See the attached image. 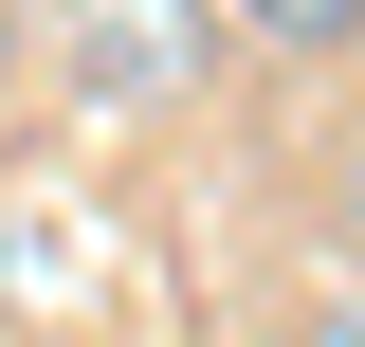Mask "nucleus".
I'll use <instances>...</instances> for the list:
<instances>
[{"mask_svg":"<svg viewBox=\"0 0 365 347\" xmlns=\"http://www.w3.org/2000/svg\"><path fill=\"white\" fill-rule=\"evenodd\" d=\"M256 37H292V55H329V37H365V0H237Z\"/></svg>","mask_w":365,"mask_h":347,"instance_id":"f257e3e1","label":"nucleus"},{"mask_svg":"<svg viewBox=\"0 0 365 347\" xmlns=\"http://www.w3.org/2000/svg\"><path fill=\"white\" fill-rule=\"evenodd\" d=\"M292 347H365V311H329V329H292Z\"/></svg>","mask_w":365,"mask_h":347,"instance_id":"f03ea898","label":"nucleus"}]
</instances>
